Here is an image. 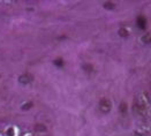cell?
Returning <instances> with one entry per match:
<instances>
[{
  "mask_svg": "<svg viewBox=\"0 0 151 136\" xmlns=\"http://www.w3.org/2000/svg\"><path fill=\"white\" fill-rule=\"evenodd\" d=\"M142 41H143L144 43H150V42H151V33H148V35H145V36L142 38Z\"/></svg>",
  "mask_w": 151,
  "mask_h": 136,
  "instance_id": "cell-2",
  "label": "cell"
},
{
  "mask_svg": "<svg viewBox=\"0 0 151 136\" xmlns=\"http://www.w3.org/2000/svg\"><path fill=\"white\" fill-rule=\"evenodd\" d=\"M111 106H112L111 102H110V100H107V99H104V100H102V102H100V107H102V110H103V111H105V112H107V111L111 108Z\"/></svg>",
  "mask_w": 151,
  "mask_h": 136,
  "instance_id": "cell-1",
  "label": "cell"
}]
</instances>
